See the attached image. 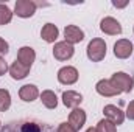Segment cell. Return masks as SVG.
<instances>
[{"label":"cell","mask_w":134,"mask_h":132,"mask_svg":"<svg viewBox=\"0 0 134 132\" xmlns=\"http://www.w3.org/2000/svg\"><path fill=\"white\" fill-rule=\"evenodd\" d=\"M0 132H55L52 126L37 120H17L5 124Z\"/></svg>","instance_id":"cell-1"},{"label":"cell","mask_w":134,"mask_h":132,"mask_svg":"<svg viewBox=\"0 0 134 132\" xmlns=\"http://www.w3.org/2000/svg\"><path fill=\"white\" fill-rule=\"evenodd\" d=\"M106 56V42L97 37V39H92L87 45V58L94 62H100L104 59Z\"/></svg>","instance_id":"cell-2"},{"label":"cell","mask_w":134,"mask_h":132,"mask_svg":"<svg viewBox=\"0 0 134 132\" xmlns=\"http://www.w3.org/2000/svg\"><path fill=\"white\" fill-rule=\"evenodd\" d=\"M111 82H112V86L122 93V92H131L133 90V78L130 76V75H126V73H123V71H119V73H114L112 75V78L109 79Z\"/></svg>","instance_id":"cell-3"},{"label":"cell","mask_w":134,"mask_h":132,"mask_svg":"<svg viewBox=\"0 0 134 132\" xmlns=\"http://www.w3.org/2000/svg\"><path fill=\"white\" fill-rule=\"evenodd\" d=\"M75 50H73V45L64 42H56L55 47H53V56L58 59V61H67L73 56Z\"/></svg>","instance_id":"cell-4"},{"label":"cell","mask_w":134,"mask_h":132,"mask_svg":"<svg viewBox=\"0 0 134 132\" xmlns=\"http://www.w3.org/2000/svg\"><path fill=\"white\" fill-rule=\"evenodd\" d=\"M58 81L64 86H72L78 81V70L75 67H63L59 71H58Z\"/></svg>","instance_id":"cell-5"},{"label":"cell","mask_w":134,"mask_h":132,"mask_svg":"<svg viewBox=\"0 0 134 132\" xmlns=\"http://www.w3.org/2000/svg\"><path fill=\"white\" fill-rule=\"evenodd\" d=\"M36 11V3L31 0H17L16 2V8H14V13L19 16V17H31Z\"/></svg>","instance_id":"cell-6"},{"label":"cell","mask_w":134,"mask_h":132,"mask_svg":"<svg viewBox=\"0 0 134 132\" xmlns=\"http://www.w3.org/2000/svg\"><path fill=\"white\" fill-rule=\"evenodd\" d=\"M103 113H104V117H106L109 121H112L115 126L122 124L123 120H125V113H123L117 106H114V104H108V106H104Z\"/></svg>","instance_id":"cell-7"},{"label":"cell","mask_w":134,"mask_h":132,"mask_svg":"<svg viewBox=\"0 0 134 132\" xmlns=\"http://www.w3.org/2000/svg\"><path fill=\"white\" fill-rule=\"evenodd\" d=\"M133 53V44L126 39H120L115 42L114 45V55L119 58V59H126L130 58Z\"/></svg>","instance_id":"cell-8"},{"label":"cell","mask_w":134,"mask_h":132,"mask_svg":"<svg viewBox=\"0 0 134 132\" xmlns=\"http://www.w3.org/2000/svg\"><path fill=\"white\" fill-rule=\"evenodd\" d=\"M100 28L103 33L109 34V36H117L122 33V25L114 17H104L100 23Z\"/></svg>","instance_id":"cell-9"},{"label":"cell","mask_w":134,"mask_h":132,"mask_svg":"<svg viewBox=\"0 0 134 132\" xmlns=\"http://www.w3.org/2000/svg\"><path fill=\"white\" fill-rule=\"evenodd\" d=\"M64 37H66L67 44L73 45V44H80L84 39V33L76 25H67L66 30H64Z\"/></svg>","instance_id":"cell-10"},{"label":"cell","mask_w":134,"mask_h":132,"mask_svg":"<svg viewBox=\"0 0 134 132\" xmlns=\"http://www.w3.org/2000/svg\"><path fill=\"white\" fill-rule=\"evenodd\" d=\"M84 123H86V112L83 109H78V107L73 109L70 112V115H69V124L78 132L84 126Z\"/></svg>","instance_id":"cell-11"},{"label":"cell","mask_w":134,"mask_h":132,"mask_svg":"<svg viewBox=\"0 0 134 132\" xmlns=\"http://www.w3.org/2000/svg\"><path fill=\"white\" fill-rule=\"evenodd\" d=\"M95 89H97V92L100 93L101 97H108V98L115 97V95L120 93V92L112 86V82H111L109 79H101V81H98L97 86H95Z\"/></svg>","instance_id":"cell-12"},{"label":"cell","mask_w":134,"mask_h":132,"mask_svg":"<svg viewBox=\"0 0 134 132\" xmlns=\"http://www.w3.org/2000/svg\"><path fill=\"white\" fill-rule=\"evenodd\" d=\"M34 59H36V53L31 47H22L17 53V61L27 67H31Z\"/></svg>","instance_id":"cell-13"},{"label":"cell","mask_w":134,"mask_h":132,"mask_svg":"<svg viewBox=\"0 0 134 132\" xmlns=\"http://www.w3.org/2000/svg\"><path fill=\"white\" fill-rule=\"evenodd\" d=\"M19 97H20V99H24L27 103H31V101H34V99L39 97V90H37V87L33 86V84H25V86L20 87Z\"/></svg>","instance_id":"cell-14"},{"label":"cell","mask_w":134,"mask_h":132,"mask_svg":"<svg viewBox=\"0 0 134 132\" xmlns=\"http://www.w3.org/2000/svg\"><path fill=\"white\" fill-rule=\"evenodd\" d=\"M83 101V97H81V93H78V92H75V90H67L63 93V103H64V106L66 107H72V109H76L78 107V104Z\"/></svg>","instance_id":"cell-15"},{"label":"cell","mask_w":134,"mask_h":132,"mask_svg":"<svg viewBox=\"0 0 134 132\" xmlns=\"http://www.w3.org/2000/svg\"><path fill=\"white\" fill-rule=\"evenodd\" d=\"M28 71H30V67L20 64L17 59H16V61L11 64V67H9V75H11L13 79H24V78L28 75Z\"/></svg>","instance_id":"cell-16"},{"label":"cell","mask_w":134,"mask_h":132,"mask_svg":"<svg viewBox=\"0 0 134 132\" xmlns=\"http://www.w3.org/2000/svg\"><path fill=\"white\" fill-rule=\"evenodd\" d=\"M58 28H56V25H53V23H47V25H44L42 27V30H41V37L45 40V42H48V44H53L56 39H58Z\"/></svg>","instance_id":"cell-17"},{"label":"cell","mask_w":134,"mask_h":132,"mask_svg":"<svg viewBox=\"0 0 134 132\" xmlns=\"http://www.w3.org/2000/svg\"><path fill=\"white\" fill-rule=\"evenodd\" d=\"M41 101L47 109H55L58 106V98H56L55 92H52V90H44L41 93Z\"/></svg>","instance_id":"cell-18"},{"label":"cell","mask_w":134,"mask_h":132,"mask_svg":"<svg viewBox=\"0 0 134 132\" xmlns=\"http://www.w3.org/2000/svg\"><path fill=\"white\" fill-rule=\"evenodd\" d=\"M11 106V95L6 89H0V112L8 110Z\"/></svg>","instance_id":"cell-19"},{"label":"cell","mask_w":134,"mask_h":132,"mask_svg":"<svg viewBox=\"0 0 134 132\" xmlns=\"http://www.w3.org/2000/svg\"><path fill=\"white\" fill-rule=\"evenodd\" d=\"M95 131L97 132H115V124L112 121H109L108 118H103V120L98 121Z\"/></svg>","instance_id":"cell-20"},{"label":"cell","mask_w":134,"mask_h":132,"mask_svg":"<svg viewBox=\"0 0 134 132\" xmlns=\"http://www.w3.org/2000/svg\"><path fill=\"white\" fill-rule=\"evenodd\" d=\"M13 19V13L6 5H0V25L9 23Z\"/></svg>","instance_id":"cell-21"},{"label":"cell","mask_w":134,"mask_h":132,"mask_svg":"<svg viewBox=\"0 0 134 132\" xmlns=\"http://www.w3.org/2000/svg\"><path fill=\"white\" fill-rule=\"evenodd\" d=\"M56 132H76V131H75V129L69 124V121H67V123H61V124L58 126Z\"/></svg>","instance_id":"cell-22"},{"label":"cell","mask_w":134,"mask_h":132,"mask_svg":"<svg viewBox=\"0 0 134 132\" xmlns=\"http://www.w3.org/2000/svg\"><path fill=\"white\" fill-rule=\"evenodd\" d=\"M8 48H9L8 47V42L0 37V55H6L8 53Z\"/></svg>","instance_id":"cell-23"},{"label":"cell","mask_w":134,"mask_h":132,"mask_svg":"<svg viewBox=\"0 0 134 132\" xmlns=\"http://www.w3.org/2000/svg\"><path fill=\"white\" fill-rule=\"evenodd\" d=\"M126 117L130 120H134V101H131L128 104V109H126Z\"/></svg>","instance_id":"cell-24"},{"label":"cell","mask_w":134,"mask_h":132,"mask_svg":"<svg viewBox=\"0 0 134 132\" xmlns=\"http://www.w3.org/2000/svg\"><path fill=\"white\" fill-rule=\"evenodd\" d=\"M6 70H8V65H6L5 59H3V58H0V75H5V73H6Z\"/></svg>","instance_id":"cell-25"},{"label":"cell","mask_w":134,"mask_h":132,"mask_svg":"<svg viewBox=\"0 0 134 132\" xmlns=\"http://www.w3.org/2000/svg\"><path fill=\"white\" fill-rule=\"evenodd\" d=\"M128 5V2H125V3H119V2H114V6H117V8H123V6H126Z\"/></svg>","instance_id":"cell-26"},{"label":"cell","mask_w":134,"mask_h":132,"mask_svg":"<svg viewBox=\"0 0 134 132\" xmlns=\"http://www.w3.org/2000/svg\"><path fill=\"white\" fill-rule=\"evenodd\" d=\"M86 132H97V131H95L94 128H89V129H87V131H86Z\"/></svg>","instance_id":"cell-27"},{"label":"cell","mask_w":134,"mask_h":132,"mask_svg":"<svg viewBox=\"0 0 134 132\" xmlns=\"http://www.w3.org/2000/svg\"><path fill=\"white\" fill-rule=\"evenodd\" d=\"M0 129H2V128H0Z\"/></svg>","instance_id":"cell-28"}]
</instances>
